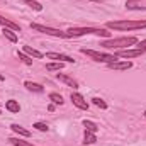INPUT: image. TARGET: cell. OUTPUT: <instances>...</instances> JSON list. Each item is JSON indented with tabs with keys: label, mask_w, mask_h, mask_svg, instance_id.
<instances>
[{
	"label": "cell",
	"mask_w": 146,
	"mask_h": 146,
	"mask_svg": "<svg viewBox=\"0 0 146 146\" xmlns=\"http://www.w3.org/2000/svg\"><path fill=\"white\" fill-rule=\"evenodd\" d=\"M63 65H65V63H61V61H54V63H48V65H46V70H48V72H54V70H61V68H63Z\"/></svg>",
	"instance_id": "cell-24"
},
{
	"label": "cell",
	"mask_w": 146,
	"mask_h": 146,
	"mask_svg": "<svg viewBox=\"0 0 146 146\" xmlns=\"http://www.w3.org/2000/svg\"><path fill=\"white\" fill-rule=\"evenodd\" d=\"M48 110H49V112H53V110H54V104H53V102L48 106Z\"/></svg>",
	"instance_id": "cell-28"
},
{
	"label": "cell",
	"mask_w": 146,
	"mask_h": 146,
	"mask_svg": "<svg viewBox=\"0 0 146 146\" xmlns=\"http://www.w3.org/2000/svg\"><path fill=\"white\" fill-rule=\"evenodd\" d=\"M33 127H36L37 131H41V133H48V131H49V126H48L46 122H34Z\"/></svg>",
	"instance_id": "cell-26"
},
{
	"label": "cell",
	"mask_w": 146,
	"mask_h": 146,
	"mask_svg": "<svg viewBox=\"0 0 146 146\" xmlns=\"http://www.w3.org/2000/svg\"><path fill=\"white\" fill-rule=\"evenodd\" d=\"M22 2H24L27 7H31L33 10H37V12H41V10H42V5H41L37 0H22Z\"/></svg>",
	"instance_id": "cell-22"
},
{
	"label": "cell",
	"mask_w": 146,
	"mask_h": 146,
	"mask_svg": "<svg viewBox=\"0 0 146 146\" xmlns=\"http://www.w3.org/2000/svg\"><path fill=\"white\" fill-rule=\"evenodd\" d=\"M2 34L7 37L10 42H17V39H19V37H17V34H15V31H12V29H7V27H3Z\"/></svg>",
	"instance_id": "cell-17"
},
{
	"label": "cell",
	"mask_w": 146,
	"mask_h": 146,
	"mask_svg": "<svg viewBox=\"0 0 146 146\" xmlns=\"http://www.w3.org/2000/svg\"><path fill=\"white\" fill-rule=\"evenodd\" d=\"M138 44H139L138 48H145V49H146V39H145V41H141V42H138Z\"/></svg>",
	"instance_id": "cell-27"
},
{
	"label": "cell",
	"mask_w": 146,
	"mask_h": 146,
	"mask_svg": "<svg viewBox=\"0 0 146 146\" xmlns=\"http://www.w3.org/2000/svg\"><path fill=\"white\" fill-rule=\"evenodd\" d=\"M10 129L17 134V136H22V138H29L31 136V131H27L26 127H22L21 124H12L10 126Z\"/></svg>",
	"instance_id": "cell-13"
},
{
	"label": "cell",
	"mask_w": 146,
	"mask_h": 146,
	"mask_svg": "<svg viewBox=\"0 0 146 146\" xmlns=\"http://www.w3.org/2000/svg\"><path fill=\"white\" fill-rule=\"evenodd\" d=\"M70 100H72V104L75 106V107H78V109H82V110H88V102L85 100V97H83L82 94H78V92H72Z\"/></svg>",
	"instance_id": "cell-7"
},
{
	"label": "cell",
	"mask_w": 146,
	"mask_h": 146,
	"mask_svg": "<svg viewBox=\"0 0 146 146\" xmlns=\"http://www.w3.org/2000/svg\"><path fill=\"white\" fill-rule=\"evenodd\" d=\"M92 102H94V104H95L97 107H100L102 110L107 109V102H106L104 99H100V97H94V99H92Z\"/></svg>",
	"instance_id": "cell-25"
},
{
	"label": "cell",
	"mask_w": 146,
	"mask_h": 146,
	"mask_svg": "<svg viewBox=\"0 0 146 146\" xmlns=\"http://www.w3.org/2000/svg\"><path fill=\"white\" fill-rule=\"evenodd\" d=\"M9 141H10V145H14V146H36L33 143H29V141L21 139V138H9Z\"/></svg>",
	"instance_id": "cell-21"
},
{
	"label": "cell",
	"mask_w": 146,
	"mask_h": 146,
	"mask_svg": "<svg viewBox=\"0 0 146 146\" xmlns=\"http://www.w3.org/2000/svg\"><path fill=\"white\" fill-rule=\"evenodd\" d=\"M24 85H26V88H27V90H31V92H37V94L44 92V87H42V85H39V83H36V82L27 80V82H24Z\"/></svg>",
	"instance_id": "cell-15"
},
{
	"label": "cell",
	"mask_w": 146,
	"mask_h": 146,
	"mask_svg": "<svg viewBox=\"0 0 146 146\" xmlns=\"http://www.w3.org/2000/svg\"><path fill=\"white\" fill-rule=\"evenodd\" d=\"M95 141H97L95 133H88V131H85V136H83V145H94Z\"/></svg>",
	"instance_id": "cell-20"
},
{
	"label": "cell",
	"mask_w": 146,
	"mask_h": 146,
	"mask_svg": "<svg viewBox=\"0 0 146 146\" xmlns=\"http://www.w3.org/2000/svg\"><path fill=\"white\" fill-rule=\"evenodd\" d=\"M107 68L110 70H129V68H133V61H127V60H124V61H112V63H107Z\"/></svg>",
	"instance_id": "cell-9"
},
{
	"label": "cell",
	"mask_w": 146,
	"mask_h": 146,
	"mask_svg": "<svg viewBox=\"0 0 146 146\" xmlns=\"http://www.w3.org/2000/svg\"><path fill=\"white\" fill-rule=\"evenodd\" d=\"M106 26L114 31H136L146 29V21H109Z\"/></svg>",
	"instance_id": "cell-1"
},
{
	"label": "cell",
	"mask_w": 146,
	"mask_h": 146,
	"mask_svg": "<svg viewBox=\"0 0 146 146\" xmlns=\"http://www.w3.org/2000/svg\"><path fill=\"white\" fill-rule=\"evenodd\" d=\"M0 114H2V110H0Z\"/></svg>",
	"instance_id": "cell-31"
},
{
	"label": "cell",
	"mask_w": 146,
	"mask_h": 146,
	"mask_svg": "<svg viewBox=\"0 0 146 146\" xmlns=\"http://www.w3.org/2000/svg\"><path fill=\"white\" fill-rule=\"evenodd\" d=\"M56 80H58V82H63L65 85L73 87V88H76V87H78L76 80H73L72 76H68V75H65V73H58V75H56Z\"/></svg>",
	"instance_id": "cell-11"
},
{
	"label": "cell",
	"mask_w": 146,
	"mask_h": 146,
	"mask_svg": "<svg viewBox=\"0 0 146 146\" xmlns=\"http://www.w3.org/2000/svg\"><path fill=\"white\" fill-rule=\"evenodd\" d=\"M46 58L48 60H56V61H61V63H75V60L72 56L61 54V53H46Z\"/></svg>",
	"instance_id": "cell-8"
},
{
	"label": "cell",
	"mask_w": 146,
	"mask_h": 146,
	"mask_svg": "<svg viewBox=\"0 0 146 146\" xmlns=\"http://www.w3.org/2000/svg\"><path fill=\"white\" fill-rule=\"evenodd\" d=\"M127 10H146V0H126Z\"/></svg>",
	"instance_id": "cell-10"
},
{
	"label": "cell",
	"mask_w": 146,
	"mask_h": 146,
	"mask_svg": "<svg viewBox=\"0 0 146 146\" xmlns=\"http://www.w3.org/2000/svg\"><path fill=\"white\" fill-rule=\"evenodd\" d=\"M49 100H51L54 106H63V102H65L63 97H61L60 94H56V92H51V94H49Z\"/></svg>",
	"instance_id": "cell-18"
},
{
	"label": "cell",
	"mask_w": 146,
	"mask_h": 146,
	"mask_svg": "<svg viewBox=\"0 0 146 146\" xmlns=\"http://www.w3.org/2000/svg\"><path fill=\"white\" fill-rule=\"evenodd\" d=\"M90 2H99V3H100V2H104V0H90Z\"/></svg>",
	"instance_id": "cell-29"
},
{
	"label": "cell",
	"mask_w": 146,
	"mask_h": 146,
	"mask_svg": "<svg viewBox=\"0 0 146 146\" xmlns=\"http://www.w3.org/2000/svg\"><path fill=\"white\" fill-rule=\"evenodd\" d=\"M83 127H85V131H88V133H97L99 131V126L95 124V122H92V121H83Z\"/></svg>",
	"instance_id": "cell-19"
},
{
	"label": "cell",
	"mask_w": 146,
	"mask_h": 146,
	"mask_svg": "<svg viewBox=\"0 0 146 146\" xmlns=\"http://www.w3.org/2000/svg\"><path fill=\"white\" fill-rule=\"evenodd\" d=\"M17 56H19V60H21L24 65H27V66H31V65H33V58H31V56H27L24 51H19V53H17Z\"/></svg>",
	"instance_id": "cell-23"
},
{
	"label": "cell",
	"mask_w": 146,
	"mask_h": 146,
	"mask_svg": "<svg viewBox=\"0 0 146 146\" xmlns=\"http://www.w3.org/2000/svg\"><path fill=\"white\" fill-rule=\"evenodd\" d=\"M143 115H145V117H146V110H145V112H143Z\"/></svg>",
	"instance_id": "cell-30"
},
{
	"label": "cell",
	"mask_w": 146,
	"mask_h": 146,
	"mask_svg": "<svg viewBox=\"0 0 146 146\" xmlns=\"http://www.w3.org/2000/svg\"><path fill=\"white\" fill-rule=\"evenodd\" d=\"M0 24H2L3 27H7V29H12V31H15V33H21V26L15 24V22H12L10 19H5L3 15H0Z\"/></svg>",
	"instance_id": "cell-12"
},
{
	"label": "cell",
	"mask_w": 146,
	"mask_h": 146,
	"mask_svg": "<svg viewBox=\"0 0 146 146\" xmlns=\"http://www.w3.org/2000/svg\"><path fill=\"white\" fill-rule=\"evenodd\" d=\"M87 34H95V36H104L109 37L110 33L106 29H99V27H70L68 31H65V37H80L87 36Z\"/></svg>",
	"instance_id": "cell-3"
},
{
	"label": "cell",
	"mask_w": 146,
	"mask_h": 146,
	"mask_svg": "<svg viewBox=\"0 0 146 146\" xmlns=\"http://www.w3.org/2000/svg\"><path fill=\"white\" fill-rule=\"evenodd\" d=\"M138 44V37L127 36V37H112V39H106L100 42V46H104L106 49H124L129 46Z\"/></svg>",
	"instance_id": "cell-2"
},
{
	"label": "cell",
	"mask_w": 146,
	"mask_h": 146,
	"mask_svg": "<svg viewBox=\"0 0 146 146\" xmlns=\"http://www.w3.org/2000/svg\"><path fill=\"white\" fill-rule=\"evenodd\" d=\"M22 51H24L27 56H31V58H37V60H41V58L44 56L41 51H37V49H34V48H31V46H24Z\"/></svg>",
	"instance_id": "cell-14"
},
{
	"label": "cell",
	"mask_w": 146,
	"mask_h": 146,
	"mask_svg": "<svg viewBox=\"0 0 146 146\" xmlns=\"http://www.w3.org/2000/svg\"><path fill=\"white\" fill-rule=\"evenodd\" d=\"M31 29H34L37 33H42V34H46V36L65 37V31H60V29H54V27H48V26H42V24H36V22L31 24Z\"/></svg>",
	"instance_id": "cell-5"
},
{
	"label": "cell",
	"mask_w": 146,
	"mask_h": 146,
	"mask_svg": "<svg viewBox=\"0 0 146 146\" xmlns=\"http://www.w3.org/2000/svg\"><path fill=\"white\" fill-rule=\"evenodd\" d=\"M5 109L9 110V112H12V114H17L21 110V106H19L17 100H7L5 102Z\"/></svg>",
	"instance_id": "cell-16"
},
{
	"label": "cell",
	"mask_w": 146,
	"mask_h": 146,
	"mask_svg": "<svg viewBox=\"0 0 146 146\" xmlns=\"http://www.w3.org/2000/svg\"><path fill=\"white\" fill-rule=\"evenodd\" d=\"M83 54H87V56H90L94 61H97V63H112V61H115L117 60V56L115 54H109V53H100V51H95V49H87V48H82L80 49Z\"/></svg>",
	"instance_id": "cell-4"
},
{
	"label": "cell",
	"mask_w": 146,
	"mask_h": 146,
	"mask_svg": "<svg viewBox=\"0 0 146 146\" xmlns=\"http://www.w3.org/2000/svg\"><path fill=\"white\" fill-rule=\"evenodd\" d=\"M146 49L145 48H133V49H119L117 53H115V56L117 58H126V60H129V58H138V56H141V54H145Z\"/></svg>",
	"instance_id": "cell-6"
}]
</instances>
